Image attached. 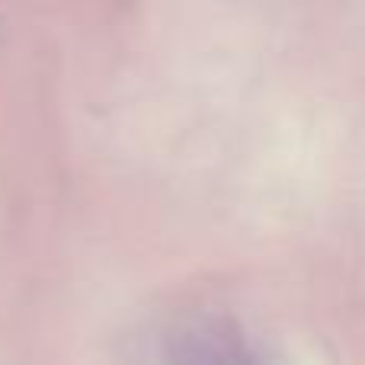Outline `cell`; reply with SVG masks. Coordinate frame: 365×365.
Masks as SVG:
<instances>
[]
</instances>
